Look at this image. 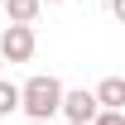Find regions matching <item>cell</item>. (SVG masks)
I'll use <instances>...</instances> for the list:
<instances>
[{
  "label": "cell",
  "instance_id": "obj_8",
  "mask_svg": "<svg viewBox=\"0 0 125 125\" xmlns=\"http://www.w3.org/2000/svg\"><path fill=\"white\" fill-rule=\"evenodd\" d=\"M111 15H115V19H125V0H111Z\"/></svg>",
  "mask_w": 125,
  "mask_h": 125
},
{
  "label": "cell",
  "instance_id": "obj_10",
  "mask_svg": "<svg viewBox=\"0 0 125 125\" xmlns=\"http://www.w3.org/2000/svg\"><path fill=\"white\" fill-rule=\"evenodd\" d=\"M24 125H48V120H24Z\"/></svg>",
  "mask_w": 125,
  "mask_h": 125
},
{
  "label": "cell",
  "instance_id": "obj_7",
  "mask_svg": "<svg viewBox=\"0 0 125 125\" xmlns=\"http://www.w3.org/2000/svg\"><path fill=\"white\" fill-rule=\"evenodd\" d=\"M92 125H125V111H106V106H96Z\"/></svg>",
  "mask_w": 125,
  "mask_h": 125
},
{
  "label": "cell",
  "instance_id": "obj_9",
  "mask_svg": "<svg viewBox=\"0 0 125 125\" xmlns=\"http://www.w3.org/2000/svg\"><path fill=\"white\" fill-rule=\"evenodd\" d=\"M67 125H92V120H67Z\"/></svg>",
  "mask_w": 125,
  "mask_h": 125
},
{
  "label": "cell",
  "instance_id": "obj_4",
  "mask_svg": "<svg viewBox=\"0 0 125 125\" xmlns=\"http://www.w3.org/2000/svg\"><path fill=\"white\" fill-rule=\"evenodd\" d=\"M96 106L106 111H125V77H101V87H96Z\"/></svg>",
  "mask_w": 125,
  "mask_h": 125
},
{
  "label": "cell",
  "instance_id": "obj_1",
  "mask_svg": "<svg viewBox=\"0 0 125 125\" xmlns=\"http://www.w3.org/2000/svg\"><path fill=\"white\" fill-rule=\"evenodd\" d=\"M58 101H62V82L48 77V72H34L24 87H19V111L29 120H53L58 115Z\"/></svg>",
  "mask_w": 125,
  "mask_h": 125
},
{
  "label": "cell",
  "instance_id": "obj_2",
  "mask_svg": "<svg viewBox=\"0 0 125 125\" xmlns=\"http://www.w3.org/2000/svg\"><path fill=\"white\" fill-rule=\"evenodd\" d=\"M39 39H34V24H5L0 34V62H29Z\"/></svg>",
  "mask_w": 125,
  "mask_h": 125
},
{
  "label": "cell",
  "instance_id": "obj_3",
  "mask_svg": "<svg viewBox=\"0 0 125 125\" xmlns=\"http://www.w3.org/2000/svg\"><path fill=\"white\" fill-rule=\"evenodd\" d=\"M58 111L67 115V120H92V115H96V96L87 92V87H82V92H67V87H62V101H58Z\"/></svg>",
  "mask_w": 125,
  "mask_h": 125
},
{
  "label": "cell",
  "instance_id": "obj_6",
  "mask_svg": "<svg viewBox=\"0 0 125 125\" xmlns=\"http://www.w3.org/2000/svg\"><path fill=\"white\" fill-rule=\"evenodd\" d=\"M10 111H19V87L0 77V115H10Z\"/></svg>",
  "mask_w": 125,
  "mask_h": 125
},
{
  "label": "cell",
  "instance_id": "obj_5",
  "mask_svg": "<svg viewBox=\"0 0 125 125\" xmlns=\"http://www.w3.org/2000/svg\"><path fill=\"white\" fill-rule=\"evenodd\" d=\"M0 5H5L10 24H34V19H39V10H43V0H0Z\"/></svg>",
  "mask_w": 125,
  "mask_h": 125
},
{
  "label": "cell",
  "instance_id": "obj_11",
  "mask_svg": "<svg viewBox=\"0 0 125 125\" xmlns=\"http://www.w3.org/2000/svg\"><path fill=\"white\" fill-rule=\"evenodd\" d=\"M43 5H62V0H43Z\"/></svg>",
  "mask_w": 125,
  "mask_h": 125
}]
</instances>
